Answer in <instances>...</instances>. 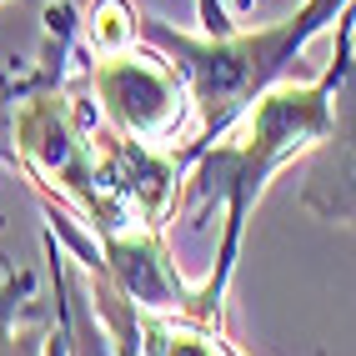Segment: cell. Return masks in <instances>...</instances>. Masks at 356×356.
Segmentation results:
<instances>
[{
    "mask_svg": "<svg viewBox=\"0 0 356 356\" xmlns=\"http://www.w3.org/2000/svg\"><path fill=\"white\" fill-rule=\"evenodd\" d=\"M351 60H356L351 31H337V56H331V65L312 86H296V81L271 86L266 96H256V106L216 146H206L191 161L196 171L181 186L186 221L201 226L211 216V206H221V216H226L221 246H216V271H211V281L201 286V301L216 321H226V286H231V271H236V251H241V231H246L251 206L261 201L266 181L286 161H296L301 151H316L326 140L331 115H337V81H341V70Z\"/></svg>",
    "mask_w": 356,
    "mask_h": 356,
    "instance_id": "6da1fadb",
    "label": "cell"
},
{
    "mask_svg": "<svg viewBox=\"0 0 356 356\" xmlns=\"http://www.w3.org/2000/svg\"><path fill=\"white\" fill-rule=\"evenodd\" d=\"M346 6L351 0H301V10L251 35H236V31L186 35V31H171L165 20H140V35L161 51H171V60L181 65V76L191 81V96H196V136L191 146H181V161L191 165L256 106V96H266L271 86L286 81L291 60L312 45V35H321L331 20H341Z\"/></svg>",
    "mask_w": 356,
    "mask_h": 356,
    "instance_id": "7a4b0ae2",
    "label": "cell"
},
{
    "mask_svg": "<svg viewBox=\"0 0 356 356\" xmlns=\"http://www.w3.org/2000/svg\"><path fill=\"white\" fill-rule=\"evenodd\" d=\"M90 96H96L101 121L115 136H131L140 146H161V151H171V140H181L196 111L191 81L181 76V65L161 60L136 40L121 51L90 56Z\"/></svg>",
    "mask_w": 356,
    "mask_h": 356,
    "instance_id": "3957f363",
    "label": "cell"
},
{
    "mask_svg": "<svg viewBox=\"0 0 356 356\" xmlns=\"http://www.w3.org/2000/svg\"><path fill=\"white\" fill-rule=\"evenodd\" d=\"M301 206L316 211L321 221H356V60L337 81V115L326 140L312 151Z\"/></svg>",
    "mask_w": 356,
    "mask_h": 356,
    "instance_id": "277c9868",
    "label": "cell"
},
{
    "mask_svg": "<svg viewBox=\"0 0 356 356\" xmlns=\"http://www.w3.org/2000/svg\"><path fill=\"white\" fill-rule=\"evenodd\" d=\"M140 35V15L131 0H90L86 10V26H81V40L90 56L101 51H121V45H131Z\"/></svg>",
    "mask_w": 356,
    "mask_h": 356,
    "instance_id": "5b68a950",
    "label": "cell"
},
{
    "mask_svg": "<svg viewBox=\"0 0 356 356\" xmlns=\"http://www.w3.org/2000/svg\"><path fill=\"white\" fill-rule=\"evenodd\" d=\"M0 165H20L15 156V131H10V106L0 101Z\"/></svg>",
    "mask_w": 356,
    "mask_h": 356,
    "instance_id": "8992f818",
    "label": "cell"
},
{
    "mask_svg": "<svg viewBox=\"0 0 356 356\" xmlns=\"http://www.w3.org/2000/svg\"><path fill=\"white\" fill-rule=\"evenodd\" d=\"M241 6H251V0H241Z\"/></svg>",
    "mask_w": 356,
    "mask_h": 356,
    "instance_id": "52a82bcc",
    "label": "cell"
}]
</instances>
